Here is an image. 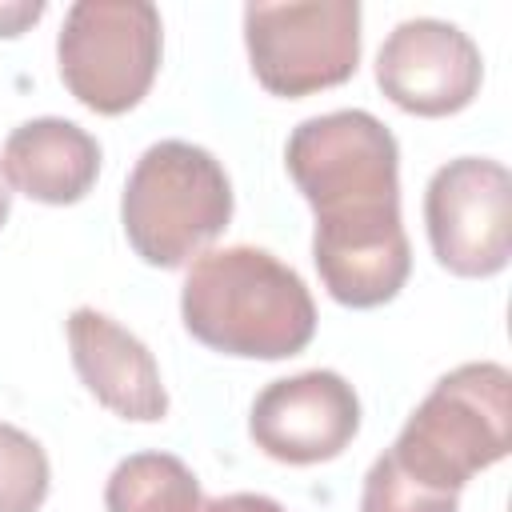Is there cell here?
Returning <instances> with one entry per match:
<instances>
[{
	"instance_id": "6da1fadb",
	"label": "cell",
	"mask_w": 512,
	"mask_h": 512,
	"mask_svg": "<svg viewBox=\"0 0 512 512\" xmlns=\"http://www.w3.org/2000/svg\"><path fill=\"white\" fill-rule=\"evenodd\" d=\"M284 164L316 212L312 260L328 296L344 308L388 304L412 272L396 136L372 112L340 108L296 124Z\"/></svg>"
},
{
	"instance_id": "7a4b0ae2",
	"label": "cell",
	"mask_w": 512,
	"mask_h": 512,
	"mask_svg": "<svg viewBox=\"0 0 512 512\" xmlns=\"http://www.w3.org/2000/svg\"><path fill=\"white\" fill-rule=\"evenodd\" d=\"M180 316L204 348L240 360H288L316 336L300 272L252 244L200 252L180 288Z\"/></svg>"
},
{
	"instance_id": "3957f363",
	"label": "cell",
	"mask_w": 512,
	"mask_h": 512,
	"mask_svg": "<svg viewBox=\"0 0 512 512\" xmlns=\"http://www.w3.org/2000/svg\"><path fill=\"white\" fill-rule=\"evenodd\" d=\"M512 448V372L496 360H472L432 384L404 420L392 464L416 484L460 496V488L500 464Z\"/></svg>"
},
{
	"instance_id": "277c9868",
	"label": "cell",
	"mask_w": 512,
	"mask_h": 512,
	"mask_svg": "<svg viewBox=\"0 0 512 512\" xmlns=\"http://www.w3.org/2000/svg\"><path fill=\"white\" fill-rule=\"evenodd\" d=\"M232 220L224 164L188 140L144 148L120 196V224L132 252L152 268H180L204 252Z\"/></svg>"
},
{
	"instance_id": "5b68a950",
	"label": "cell",
	"mask_w": 512,
	"mask_h": 512,
	"mask_svg": "<svg viewBox=\"0 0 512 512\" xmlns=\"http://www.w3.org/2000/svg\"><path fill=\"white\" fill-rule=\"evenodd\" d=\"M164 52V24L148 0H76L56 36L64 88L100 116L136 108Z\"/></svg>"
},
{
	"instance_id": "8992f818",
	"label": "cell",
	"mask_w": 512,
	"mask_h": 512,
	"mask_svg": "<svg viewBox=\"0 0 512 512\" xmlns=\"http://www.w3.org/2000/svg\"><path fill=\"white\" fill-rule=\"evenodd\" d=\"M244 48L256 80L272 96H312L344 84L360 64V4H248Z\"/></svg>"
},
{
	"instance_id": "52a82bcc",
	"label": "cell",
	"mask_w": 512,
	"mask_h": 512,
	"mask_svg": "<svg viewBox=\"0 0 512 512\" xmlns=\"http://www.w3.org/2000/svg\"><path fill=\"white\" fill-rule=\"evenodd\" d=\"M428 244L452 276L484 280L512 256V176L500 160L456 156L440 164L424 192Z\"/></svg>"
},
{
	"instance_id": "ba28073f",
	"label": "cell",
	"mask_w": 512,
	"mask_h": 512,
	"mask_svg": "<svg viewBox=\"0 0 512 512\" xmlns=\"http://www.w3.org/2000/svg\"><path fill=\"white\" fill-rule=\"evenodd\" d=\"M484 60L468 32L448 20H400L376 52L380 92L412 116H452L480 92Z\"/></svg>"
},
{
	"instance_id": "9c48e42d",
	"label": "cell",
	"mask_w": 512,
	"mask_h": 512,
	"mask_svg": "<svg viewBox=\"0 0 512 512\" xmlns=\"http://www.w3.org/2000/svg\"><path fill=\"white\" fill-rule=\"evenodd\" d=\"M256 448L280 464L336 460L360 432L356 388L328 368L272 380L248 416Z\"/></svg>"
},
{
	"instance_id": "30bf717a",
	"label": "cell",
	"mask_w": 512,
	"mask_h": 512,
	"mask_svg": "<svg viewBox=\"0 0 512 512\" xmlns=\"http://www.w3.org/2000/svg\"><path fill=\"white\" fill-rule=\"evenodd\" d=\"M68 348L80 384L120 420L156 424L168 416V392L160 364L144 340L96 308H76L68 316Z\"/></svg>"
},
{
	"instance_id": "8fae6325",
	"label": "cell",
	"mask_w": 512,
	"mask_h": 512,
	"mask_svg": "<svg viewBox=\"0 0 512 512\" xmlns=\"http://www.w3.org/2000/svg\"><path fill=\"white\" fill-rule=\"evenodd\" d=\"M0 172L28 200L76 204L100 176V144L88 128L64 116H40L12 128L0 152Z\"/></svg>"
},
{
	"instance_id": "7c38bea8",
	"label": "cell",
	"mask_w": 512,
	"mask_h": 512,
	"mask_svg": "<svg viewBox=\"0 0 512 512\" xmlns=\"http://www.w3.org/2000/svg\"><path fill=\"white\" fill-rule=\"evenodd\" d=\"M200 504L196 472L172 452L124 456L104 484L108 512H200Z\"/></svg>"
},
{
	"instance_id": "4fadbf2b",
	"label": "cell",
	"mask_w": 512,
	"mask_h": 512,
	"mask_svg": "<svg viewBox=\"0 0 512 512\" xmlns=\"http://www.w3.org/2000/svg\"><path fill=\"white\" fill-rule=\"evenodd\" d=\"M52 468L44 448L16 424H0V512H40Z\"/></svg>"
},
{
	"instance_id": "5bb4252c",
	"label": "cell",
	"mask_w": 512,
	"mask_h": 512,
	"mask_svg": "<svg viewBox=\"0 0 512 512\" xmlns=\"http://www.w3.org/2000/svg\"><path fill=\"white\" fill-rule=\"evenodd\" d=\"M460 496H444L432 492L424 484H416L412 476H404L392 456H376V464L364 476V492H360V512H456Z\"/></svg>"
},
{
	"instance_id": "9a60e30c",
	"label": "cell",
	"mask_w": 512,
	"mask_h": 512,
	"mask_svg": "<svg viewBox=\"0 0 512 512\" xmlns=\"http://www.w3.org/2000/svg\"><path fill=\"white\" fill-rule=\"evenodd\" d=\"M200 512H284V504H276L272 496H260V492H228V496L204 500Z\"/></svg>"
},
{
	"instance_id": "2e32d148",
	"label": "cell",
	"mask_w": 512,
	"mask_h": 512,
	"mask_svg": "<svg viewBox=\"0 0 512 512\" xmlns=\"http://www.w3.org/2000/svg\"><path fill=\"white\" fill-rule=\"evenodd\" d=\"M44 16V0H8L0 4V36H20Z\"/></svg>"
},
{
	"instance_id": "e0dca14e",
	"label": "cell",
	"mask_w": 512,
	"mask_h": 512,
	"mask_svg": "<svg viewBox=\"0 0 512 512\" xmlns=\"http://www.w3.org/2000/svg\"><path fill=\"white\" fill-rule=\"evenodd\" d=\"M8 208H12V192H8V184H4V176H0V228H4V220H8Z\"/></svg>"
}]
</instances>
